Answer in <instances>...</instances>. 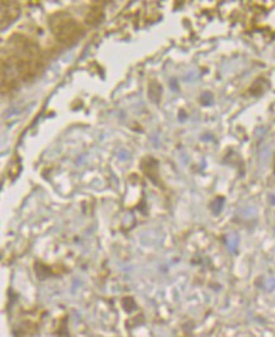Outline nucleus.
Instances as JSON below:
<instances>
[{"label":"nucleus","mask_w":275,"mask_h":337,"mask_svg":"<svg viewBox=\"0 0 275 337\" xmlns=\"http://www.w3.org/2000/svg\"><path fill=\"white\" fill-rule=\"evenodd\" d=\"M102 17H103L102 9L94 6V8H91V10L89 11L88 15H86V20H88L90 24H98V22L102 20Z\"/></svg>","instance_id":"nucleus-3"},{"label":"nucleus","mask_w":275,"mask_h":337,"mask_svg":"<svg viewBox=\"0 0 275 337\" xmlns=\"http://www.w3.org/2000/svg\"><path fill=\"white\" fill-rule=\"evenodd\" d=\"M10 61L18 76L23 81H31L43 70L40 48L28 38L14 36L11 38Z\"/></svg>","instance_id":"nucleus-1"},{"label":"nucleus","mask_w":275,"mask_h":337,"mask_svg":"<svg viewBox=\"0 0 275 337\" xmlns=\"http://www.w3.org/2000/svg\"><path fill=\"white\" fill-rule=\"evenodd\" d=\"M51 28L54 36L59 42L69 46L76 42L82 34V28L77 20L71 15L56 14L51 20Z\"/></svg>","instance_id":"nucleus-2"}]
</instances>
